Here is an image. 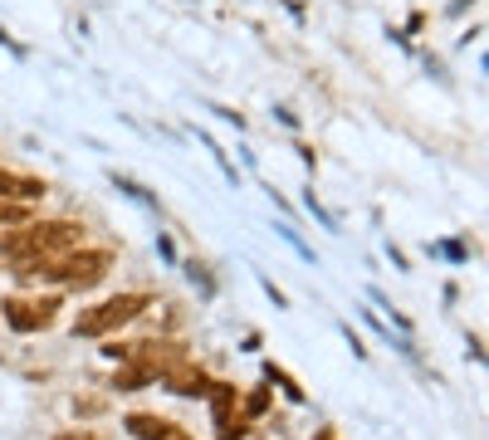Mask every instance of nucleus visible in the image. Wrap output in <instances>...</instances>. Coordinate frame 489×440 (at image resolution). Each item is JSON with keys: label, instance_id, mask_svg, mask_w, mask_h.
Instances as JSON below:
<instances>
[{"label": "nucleus", "instance_id": "nucleus-10", "mask_svg": "<svg viewBox=\"0 0 489 440\" xmlns=\"http://www.w3.org/2000/svg\"><path fill=\"white\" fill-rule=\"evenodd\" d=\"M55 440H93L89 431H69V436H55Z\"/></svg>", "mask_w": 489, "mask_h": 440}, {"label": "nucleus", "instance_id": "nucleus-5", "mask_svg": "<svg viewBox=\"0 0 489 440\" xmlns=\"http://www.w3.org/2000/svg\"><path fill=\"white\" fill-rule=\"evenodd\" d=\"M162 382H166V392H176V396H206L211 392V377L191 362H176L172 372H162Z\"/></svg>", "mask_w": 489, "mask_h": 440}, {"label": "nucleus", "instance_id": "nucleus-7", "mask_svg": "<svg viewBox=\"0 0 489 440\" xmlns=\"http://www.w3.org/2000/svg\"><path fill=\"white\" fill-rule=\"evenodd\" d=\"M211 416H215V431H221L225 421L235 416V386H225V382H211Z\"/></svg>", "mask_w": 489, "mask_h": 440}, {"label": "nucleus", "instance_id": "nucleus-8", "mask_svg": "<svg viewBox=\"0 0 489 440\" xmlns=\"http://www.w3.org/2000/svg\"><path fill=\"white\" fill-rule=\"evenodd\" d=\"M148 382H152V372L142 362H128V367H118V372H113V386H118V392H142Z\"/></svg>", "mask_w": 489, "mask_h": 440}, {"label": "nucleus", "instance_id": "nucleus-3", "mask_svg": "<svg viewBox=\"0 0 489 440\" xmlns=\"http://www.w3.org/2000/svg\"><path fill=\"white\" fill-rule=\"evenodd\" d=\"M55 309H59V299H5L0 303V313H5V323L15 333L49 328V323H55Z\"/></svg>", "mask_w": 489, "mask_h": 440}, {"label": "nucleus", "instance_id": "nucleus-1", "mask_svg": "<svg viewBox=\"0 0 489 440\" xmlns=\"http://www.w3.org/2000/svg\"><path fill=\"white\" fill-rule=\"evenodd\" d=\"M79 240H83V225H74V220H35V225H20L15 235L0 240V255L15 259V265H30V259L69 255Z\"/></svg>", "mask_w": 489, "mask_h": 440}, {"label": "nucleus", "instance_id": "nucleus-2", "mask_svg": "<svg viewBox=\"0 0 489 440\" xmlns=\"http://www.w3.org/2000/svg\"><path fill=\"white\" fill-rule=\"evenodd\" d=\"M142 309H148V293H118V299H103V303H93V309L79 313L74 333L79 338H108V333L122 328V323L138 318Z\"/></svg>", "mask_w": 489, "mask_h": 440}, {"label": "nucleus", "instance_id": "nucleus-6", "mask_svg": "<svg viewBox=\"0 0 489 440\" xmlns=\"http://www.w3.org/2000/svg\"><path fill=\"white\" fill-rule=\"evenodd\" d=\"M5 196L35 201V196H45V182H35V176H15V172H0V201H5Z\"/></svg>", "mask_w": 489, "mask_h": 440}, {"label": "nucleus", "instance_id": "nucleus-4", "mask_svg": "<svg viewBox=\"0 0 489 440\" xmlns=\"http://www.w3.org/2000/svg\"><path fill=\"white\" fill-rule=\"evenodd\" d=\"M122 426H128V436H138V440H191L176 421H162V416H148V411H132Z\"/></svg>", "mask_w": 489, "mask_h": 440}, {"label": "nucleus", "instance_id": "nucleus-11", "mask_svg": "<svg viewBox=\"0 0 489 440\" xmlns=\"http://www.w3.org/2000/svg\"><path fill=\"white\" fill-rule=\"evenodd\" d=\"M318 440H333V431H318Z\"/></svg>", "mask_w": 489, "mask_h": 440}, {"label": "nucleus", "instance_id": "nucleus-9", "mask_svg": "<svg viewBox=\"0 0 489 440\" xmlns=\"http://www.w3.org/2000/svg\"><path fill=\"white\" fill-rule=\"evenodd\" d=\"M265 411H269V392L259 386V392H249V402H245V421L249 416H265Z\"/></svg>", "mask_w": 489, "mask_h": 440}]
</instances>
